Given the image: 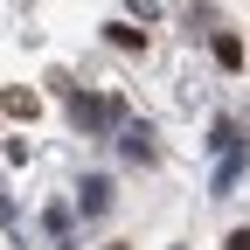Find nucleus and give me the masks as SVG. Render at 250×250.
Here are the masks:
<instances>
[{"mask_svg":"<svg viewBox=\"0 0 250 250\" xmlns=\"http://www.w3.org/2000/svg\"><path fill=\"white\" fill-rule=\"evenodd\" d=\"M77 208H83V215H104V208H111V181H104V174H90V181L77 188Z\"/></svg>","mask_w":250,"mask_h":250,"instance_id":"nucleus-2","label":"nucleus"},{"mask_svg":"<svg viewBox=\"0 0 250 250\" xmlns=\"http://www.w3.org/2000/svg\"><path fill=\"white\" fill-rule=\"evenodd\" d=\"M125 7H132L139 21H160V0H125Z\"/></svg>","mask_w":250,"mask_h":250,"instance_id":"nucleus-7","label":"nucleus"},{"mask_svg":"<svg viewBox=\"0 0 250 250\" xmlns=\"http://www.w3.org/2000/svg\"><path fill=\"white\" fill-rule=\"evenodd\" d=\"M215 62H223V70H236V62H243V42H236V35H223V42H215Z\"/></svg>","mask_w":250,"mask_h":250,"instance_id":"nucleus-5","label":"nucleus"},{"mask_svg":"<svg viewBox=\"0 0 250 250\" xmlns=\"http://www.w3.org/2000/svg\"><path fill=\"white\" fill-rule=\"evenodd\" d=\"M118 118H125L118 98H70V125L77 132H98V125H118Z\"/></svg>","mask_w":250,"mask_h":250,"instance_id":"nucleus-1","label":"nucleus"},{"mask_svg":"<svg viewBox=\"0 0 250 250\" xmlns=\"http://www.w3.org/2000/svg\"><path fill=\"white\" fill-rule=\"evenodd\" d=\"M0 104H7L14 118H35V90H21V83H14V90H7V98H0Z\"/></svg>","mask_w":250,"mask_h":250,"instance_id":"nucleus-4","label":"nucleus"},{"mask_svg":"<svg viewBox=\"0 0 250 250\" xmlns=\"http://www.w3.org/2000/svg\"><path fill=\"white\" fill-rule=\"evenodd\" d=\"M111 42H118V49H146V28H125V21H118V28H111Z\"/></svg>","mask_w":250,"mask_h":250,"instance_id":"nucleus-6","label":"nucleus"},{"mask_svg":"<svg viewBox=\"0 0 250 250\" xmlns=\"http://www.w3.org/2000/svg\"><path fill=\"white\" fill-rule=\"evenodd\" d=\"M118 153H125V160H153V132H146V125H132V132L118 139Z\"/></svg>","mask_w":250,"mask_h":250,"instance_id":"nucleus-3","label":"nucleus"},{"mask_svg":"<svg viewBox=\"0 0 250 250\" xmlns=\"http://www.w3.org/2000/svg\"><path fill=\"white\" fill-rule=\"evenodd\" d=\"M229 250H250V229H236V236H229Z\"/></svg>","mask_w":250,"mask_h":250,"instance_id":"nucleus-8","label":"nucleus"}]
</instances>
